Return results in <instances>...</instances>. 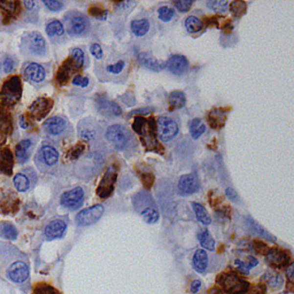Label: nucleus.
<instances>
[{"label": "nucleus", "mask_w": 294, "mask_h": 294, "mask_svg": "<svg viewBox=\"0 0 294 294\" xmlns=\"http://www.w3.org/2000/svg\"><path fill=\"white\" fill-rule=\"evenodd\" d=\"M90 52L93 57L97 59V60H102L104 59V51H102L101 46L94 43V44H91L90 46Z\"/></svg>", "instance_id": "nucleus-45"}, {"label": "nucleus", "mask_w": 294, "mask_h": 294, "mask_svg": "<svg viewBox=\"0 0 294 294\" xmlns=\"http://www.w3.org/2000/svg\"><path fill=\"white\" fill-rule=\"evenodd\" d=\"M226 120V114L221 110H214L211 111L209 115H208V122H209L210 127L215 130H220L221 128H223L224 123Z\"/></svg>", "instance_id": "nucleus-30"}, {"label": "nucleus", "mask_w": 294, "mask_h": 294, "mask_svg": "<svg viewBox=\"0 0 294 294\" xmlns=\"http://www.w3.org/2000/svg\"><path fill=\"white\" fill-rule=\"evenodd\" d=\"M13 162L14 158L11 150L7 147H0V170L7 175H12Z\"/></svg>", "instance_id": "nucleus-28"}, {"label": "nucleus", "mask_w": 294, "mask_h": 294, "mask_svg": "<svg viewBox=\"0 0 294 294\" xmlns=\"http://www.w3.org/2000/svg\"><path fill=\"white\" fill-rule=\"evenodd\" d=\"M166 67L174 75H184L185 72L189 70V61H187V59L184 55L175 54L171 55L169 60L167 61Z\"/></svg>", "instance_id": "nucleus-23"}, {"label": "nucleus", "mask_w": 294, "mask_h": 294, "mask_svg": "<svg viewBox=\"0 0 294 294\" xmlns=\"http://www.w3.org/2000/svg\"><path fill=\"white\" fill-rule=\"evenodd\" d=\"M192 208L194 214H196L198 221H199L200 223L204 224V226H208V224L211 223V220L209 215H208L206 208H204L203 204H198V203H192Z\"/></svg>", "instance_id": "nucleus-36"}, {"label": "nucleus", "mask_w": 294, "mask_h": 294, "mask_svg": "<svg viewBox=\"0 0 294 294\" xmlns=\"http://www.w3.org/2000/svg\"><path fill=\"white\" fill-rule=\"evenodd\" d=\"M0 130L4 132L11 130V120L4 113H0Z\"/></svg>", "instance_id": "nucleus-47"}, {"label": "nucleus", "mask_w": 294, "mask_h": 294, "mask_svg": "<svg viewBox=\"0 0 294 294\" xmlns=\"http://www.w3.org/2000/svg\"><path fill=\"white\" fill-rule=\"evenodd\" d=\"M21 53L24 57H44L47 53L46 42L41 32H26L21 38Z\"/></svg>", "instance_id": "nucleus-4"}, {"label": "nucleus", "mask_w": 294, "mask_h": 294, "mask_svg": "<svg viewBox=\"0 0 294 294\" xmlns=\"http://www.w3.org/2000/svg\"><path fill=\"white\" fill-rule=\"evenodd\" d=\"M35 294H59V293L51 286L41 285L35 290Z\"/></svg>", "instance_id": "nucleus-49"}, {"label": "nucleus", "mask_w": 294, "mask_h": 294, "mask_svg": "<svg viewBox=\"0 0 294 294\" xmlns=\"http://www.w3.org/2000/svg\"><path fill=\"white\" fill-rule=\"evenodd\" d=\"M0 237L8 240H15L18 237V230L9 222L0 223Z\"/></svg>", "instance_id": "nucleus-35"}, {"label": "nucleus", "mask_w": 294, "mask_h": 294, "mask_svg": "<svg viewBox=\"0 0 294 294\" xmlns=\"http://www.w3.org/2000/svg\"><path fill=\"white\" fill-rule=\"evenodd\" d=\"M282 284H283V278L280 277V275H278V273H273L271 278L269 279V285H271L272 287L280 286Z\"/></svg>", "instance_id": "nucleus-52"}, {"label": "nucleus", "mask_w": 294, "mask_h": 294, "mask_svg": "<svg viewBox=\"0 0 294 294\" xmlns=\"http://www.w3.org/2000/svg\"><path fill=\"white\" fill-rule=\"evenodd\" d=\"M14 68H15V60L13 59V57H11V55H7V57L4 59L5 72H12L14 70Z\"/></svg>", "instance_id": "nucleus-48"}, {"label": "nucleus", "mask_w": 294, "mask_h": 294, "mask_svg": "<svg viewBox=\"0 0 294 294\" xmlns=\"http://www.w3.org/2000/svg\"><path fill=\"white\" fill-rule=\"evenodd\" d=\"M199 242L200 245L208 250L215 249V240H214L213 236L208 230H204L203 232L199 234Z\"/></svg>", "instance_id": "nucleus-38"}, {"label": "nucleus", "mask_w": 294, "mask_h": 294, "mask_svg": "<svg viewBox=\"0 0 294 294\" xmlns=\"http://www.w3.org/2000/svg\"><path fill=\"white\" fill-rule=\"evenodd\" d=\"M78 136L88 143L95 145L101 140V127L93 118H85L78 123Z\"/></svg>", "instance_id": "nucleus-11"}, {"label": "nucleus", "mask_w": 294, "mask_h": 294, "mask_svg": "<svg viewBox=\"0 0 294 294\" xmlns=\"http://www.w3.org/2000/svg\"><path fill=\"white\" fill-rule=\"evenodd\" d=\"M67 224L62 220H53L45 227V236L47 239H58L61 238L66 232Z\"/></svg>", "instance_id": "nucleus-26"}, {"label": "nucleus", "mask_w": 294, "mask_h": 294, "mask_svg": "<svg viewBox=\"0 0 294 294\" xmlns=\"http://www.w3.org/2000/svg\"><path fill=\"white\" fill-rule=\"evenodd\" d=\"M285 272H286V276H287V278H289V280H292L293 276H294V263H291L290 266L287 267Z\"/></svg>", "instance_id": "nucleus-55"}, {"label": "nucleus", "mask_w": 294, "mask_h": 294, "mask_svg": "<svg viewBox=\"0 0 294 294\" xmlns=\"http://www.w3.org/2000/svg\"><path fill=\"white\" fill-rule=\"evenodd\" d=\"M199 189L200 183L197 175L186 174L180 178V181H178V192L183 194V196H190V194L196 193Z\"/></svg>", "instance_id": "nucleus-19"}, {"label": "nucleus", "mask_w": 294, "mask_h": 294, "mask_svg": "<svg viewBox=\"0 0 294 294\" xmlns=\"http://www.w3.org/2000/svg\"><path fill=\"white\" fill-rule=\"evenodd\" d=\"M252 294H264V290L261 289V287H255Z\"/></svg>", "instance_id": "nucleus-60"}, {"label": "nucleus", "mask_w": 294, "mask_h": 294, "mask_svg": "<svg viewBox=\"0 0 294 294\" xmlns=\"http://www.w3.org/2000/svg\"><path fill=\"white\" fill-rule=\"evenodd\" d=\"M97 107L100 114L107 117H115L120 116L122 114L121 107L115 101H112L110 99L101 97L97 100Z\"/></svg>", "instance_id": "nucleus-21"}, {"label": "nucleus", "mask_w": 294, "mask_h": 294, "mask_svg": "<svg viewBox=\"0 0 294 294\" xmlns=\"http://www.w3.org/2000/svg\"><path fill=\"white\" fill-rule=\"evenodd\" d=\"M193 268L197 272H204L208 266V255L204 249H198L193 255Z\"/></svg>", "instance_id": "nucleus-31"}, {"label": "nucleus", "mask_w": 294, "mask_h": 294, "mask_svg": "<svg viewBox=\"0 0 294 294\" xmlns=\"http://www.w3.org/2000/svg\"><path fill=\"white\" fill-rule=\"evenodd\" d=\"M83 152H84V146L83 145L78 144V145H76L74 148H71L70 152H69V157H70L71 158H77L79 157H82Z\"/></svg>", "instance_id": "nucleus-50"}, {"label": "nucleus", "mask_w": 294, "mask_h": 294, "mask_svg": "<svg viewBox=\"0 0 294 294\" xmlns=\"http://www.w3.org/2000/svg\"><path fill=\"white\" fill-rule=\"evenodd\" d=\"M0 75H1V66H0Z\"/></svg>", "instance_id": "nucleus-61"}, {"label": "nucleus", "mask_w": 294, "mask_h": 294, "mask_svg": "<svg viewBox=\"0 0 294 294\" xmlns=\"http://www.w3.org/2000/svg\"><path fill=\"white\" fill-rule=\"evenodd\" d=\"M70 58L74 61L76 68L79 69L83 67L85 62V53L81 48H72L70 51Z\"/></svg>", "instance_id": "nucleus-39"}, {"label": "nucleus", "mask_w": 294, "mask_h": 294, "mask_svg": "<svg viewBox=\"0 0 294 294\" xmlns=\"http://www.w3.org/2000/svg\"><path fill=\"white\" fill-rule=\"evenodd\" d=\"M230 11L233 13L234 16H242L246 12V2L244 1H232L229 4Z\"/></svg>", "instance_id": "nucleus-42"}, {"label": "nucleus", "mask_w": 294, "mask_h": 294, "mask_svg": "<svg viewBox=\"0 0 294 294\" xmlns=\"http://www.w3.org/2000/svg\"><path fill=\"white\" fill-rule=\"evenodd\" d=\"M139 61L141 62V65H144V67L151 69V70L153 71H161L166 68V64H164V62L158 61L157 59L152 58L151 55L145 54V53L139 55Z\"/></svg>", "instance_id": "nucleus-32"}, {"label": "nucleus", "mask_w": 294, "mask_h": 294, "mask_svg": "<svg viewBox=\"0 0 294 294\" xmlns=\"http://www.w3.org/2000/svg\"><path fill=\"white\" fill-rule=\"evenodd\" d=\"M84 201V190L82 187H75L70 191H67L61 196L60 203L64 207L69 209H77L83 204Z\"/></svg>", "instance_id": "nucleus-18"}, {"label": "nucleus", "mask_w": 294, "mask_h": 294, "mask_svg": "<svg viewBox=\"0 0 294 294\" xmlns=\"http://www.w3.org/2000/svg\"><path fill=\"white\" fill-rule=\"evenodd\" d=\"M90 13L93 16H97V18H101V14H104V15H106L107 14V12L106 11H104V9H101V8H94V7H91L90 8Z\"/></svg>", "instance_id": "nucleus-54"}, {"label": "nucleus", "mask_w": 294, "mask_h": 294, "mask_svg": "<svg viewBox=\"0 0 294 294\" xmlns=\"http://www.w3.org/2000/svg\"><path fill=\"white\" fill-rule=\"evenodd\" d=\"M266 260L270 266L275 267V268H283V267H286L289 264L290 256L284 250L272 249H269L268 253L266 254Z\"/></svg>", "instance_id": "nucleus-25"}, {"label": "nucleus", "mask_w": 294, "mask_h": 294, "mask_svg": "<svg viewBox=\"0 0 294 294\" xmlns=\"http://www.w3.org/2000/svg\"><path fill=\"white\" fill-rule=\"evenodd\" d=\"M35 147V140H32L31 138H26L20 141L15 147V158L16 161L19 163H25L26 161L30 158V155L34 151Z\"/></svg>", "instance_id": "nucleus-22"}, {"label": "nucleus", "mask_w": 294, "mask_h": 294, "mask_svg": "<svg viewBox=\"0 0 294 294\" xmlns=\"http://www.w3.org/2000/svg\"><path fill=\"white\" fill-rule=\"evenodd\" d=\"M105 138L117 151H127L135 144V138L132 134L129 131V129L122 124H113L108 127L106 130Z\"/></svg>", "instance_id": "nucleus-3"}, {"label": "nucleus", "mask_w": 294, "mask_h": 294, "mask_svg": "<svg viewBox=\"0 0 294 294\" xmlns=\"http://www.w3.org/2000/svg\"><path fill=\"white\" fill-rule=\"evenodd\" d=\"M23 5L25 6L26 9H32V7L35 6V2L34 1H24L23 2Z\"/></svg>", "instance_id": "nucleus-59"}, {"label": "nucleus", "mask_w": 294, "mask_h": 294, "mask_svg": "<svg viewBox=\"0 0 294 294\" xmlns=\"http://www.w3.org/2000/svg\"><path fill=\"white\" fill-rule=\"evenodd\" d=\"M13 249H14L13 246L0 243V266L4 269L6 277L12 282L18 284L24 283L29 278L28 263L21 259V253H19L16 259L13 260Z\"/></svg>", "instance_id": "nucleus-1"}, {"label": "nucleus", "mask_w": 294, "mask_h": 294, "mask_svg": "<svg viewBox=\"0 0 294 294\" xmlns=\"http://www.w3.org/2000/svg\"><path fill=\"white\" fill-rule=\"evenodd\" d=\"M186 102V97L181 91H174L169 95L170 110H180L183 108Z\"/></svg>", "instance_id": "nucleus-34"}, {"label": "nucleus", "mask_w": 294, "mask_h": 294, "mask_svg": "<svg viewBox=\"0 0 294 294\" xmlns=\"http://www.w3.org/2000/svg\"><path fill=\"white\" fill-rule=\"evenodd\" d=\"M44 5L49 9V11H53V12L60 11V9L64 7V4L60 1H58V0H45Z\"/></svg>", "instance_id": "nucleus-46"}, {"label": "nucleus", "mask_w": 294, "mask_h": 294, "mask_svg": "<svg viewBox=\"0 0 294 294\" xmlns=\"http://www.w3.org/2000/svg\"><path fill=\"white\" fill-rule=\"evenodd\" d=\"M22 95L21 79L18 76H13L6 81L0 92V99L6 106H14L19 102Z\"/></svg>", "instance_id": "nucleus-10"}, {"label": "nucleus", "mask_w": 294, "mask_h": 294, "mask_svg": "<svg viewBox=\"0 0 294 294\" xmlns=\"http://www.w3.org/2000/svg\"><path fill=\"white\" fill-rule=\"evenodd\" d=\"M135 208L139 211L144 221L148 224H154L158 221L160 214L157 206H155L154 200L152 199L150 194L140 192L134 197Z\"/></svg>", "instance_id": "nucleus-6"}, {"label": "nucleus", "mask_w": 294, "mask_h": 294, "mask_svg": "<svg viewBox=\"0 0 294 294\" xmlns=\"http://www.w3.org/2000/svg\"><path fill=\"white\" fill-rule=\"evenodd\" d=\"M43 130L47 136L55 139H65L72 134V128L66 117L52 116L43 124Z\"/></svg>", "instance_id": "nucleus-8"}, {"label": "nucleus", "mask_w": 294, "mask_h": 294, "mask_svg": "<svg viewBox=\"0 0 294 294\" xmlns=\"http://www.w3.org/2000/svg\"><path fill=\"white\" fill-rule=\"evenodd\" d=\"M255 245H257V246H260V249H256V252H259V253H261V254H267L268 253V247H267L266 245H264L263 243H261V242H255Z\"/></svg>", "instance_id": "nucleus-56"}, {"label": "nucleus", "mask_w": 294, "mask_h": 294, "mask_svg": "<svg viewBox=\"0 0 294 294\" xmlns=\"http://www.w3.org/2000/svg\"><path fill=\"white\" fill-rule=\"evenodd\" d=\"M226 197L229 198V199L232 201V203H238V201H239V197H238V194L236 193V191L234 190H232V189H226Z\"/></svg>", "instance_id": "nucleus-53"}, {"label": "nucleus", "mask_w": 294, "mask_h": 294, "mask_svg": "<svg viewBox=\"0 0 294 294\" xmlns=\"http://www.w3.org/2000/svg\"><path fill=\"white\" fill-rule=\"evenodd\" d=\"M184 26L189 34H197V32H199L204 29V23L197 16L191 15L189 18L185 19Z\"/></svg>", "instance_id": "nucleus-33"}, {"label": "nucleus", "mask_w": 294, "mask_h": 294, "mask_svg": "<svg viewBox=\"0 0 294 294\" xmlns=\"http://www.w3.org/2000/svg\"><path fill=\"white\" fill-rule=\"evenodd\" d=\"M207 6L210 9H213L214 12L224 14L226 12L227 7H229V2L226 1V0H214V1H208Z\"/></svg>", "instance_id": "nucleus-40"}, {"label": "nucleus", "mask_w": 294, "mask_h": 294, "mask_svg": "<svg viewBox=\"0 0 294 294\" xmlns=\"http://www.w3.org/2000/svg\"><path fill=\"white\" fill-rule=\"evenodd\" d=\"M193 1L192 0H181V1H174V6L176 7L178 11L181 13L189 12L191 7H192Z\"/></svg>", "instance_id": "nucleus-43"}, {"label": "nucleus", "mask_w": 294, "mask_h": 294, "mask_svg": "<svg viewBox=\"0 0 294 294\" xmlns=\"http://www.w3.org/2000/svg\"><path fill=\"white\" fill-rule=\"evenodd\" d=\"M105 208L102 204H94V206L89 207L87 209L79 211L76 216V223L79 226H89L94 224L99 219L104 215Z\"/></svg>", "instance_id": "nucleus-13"}, {"label": "nucleus", "mask_w": 294, "mask_h": 294, "mask_svg": "<svg viewBox=\"0 0 294 294\" xmlns=\"http://www.w3.org/2000/svg\"><path fill=\"white\" fill-rule=\"evenodd\" d=\"M206 131V125L203 123L200 118H194L190 123V134L193 139H198L200 136H203Z\"/></svg>", "instance_id": "nucleus-37"}, {"label": "nucleus", "mask_w": 294, "mask_h": 294, "mask_svg": "<svg viewBox=\"0 0 294 294\" xmlns=\"http://www.w3.org/2000/svg\"><path fill=\"white\" fill-rule=\"evenodd\" d=\"M234 263H236V266H237V269L239 270L240 272L242 273H245V275H247V273L249 272V266H247V263H245L244 262V261H242V260H236L234 261Z\"/></svg>", "instance_id": "nucleus-51"}, {"label": "nucleus", "mask_w": 294, "mask_h": 294, "mask_svg": "<svg viewBox=\"0 0 294 294\" xmlns=\"http://www.w3.org/2000/svg\"><path fill=\"white\" fill-rule=\"evenodd\" d=\"M64 28L71 37H83L90 31L91 24L88 16L78 11H70L64 16Z\"/></svg>", "instance_id": "nucleus-2"}, {"label": "nucleus", "mask_w": 294, "mask_h": 294, "mask_svg": "<svg viewBox=\"0 0 294 294\" xmlns=\"http://www.w3.org/2000/svg\"><path fill=\"white\" fill-rule=\"evenodd\" d=\"M76 69L77 68H76V66L74 64V61L71 60V58L67 59V60L64 62V65H62L60 70H59V72H58L57 79H58L59 84L62 85V84L67 83L69 77L74 74V71L76 70Z\"/></svg>", "instance_id": "nucleus-29"}, {"label": "nucleus", "mask_w": 294, "mask_h": 294, "mask_svg": "<svg viewBox=\"0 0 294 294\" xmlns=\"http://www.w3.org/2000/svg\"><path fill=\"white\" fill-rule=\"evenodd\" d=\"M36 181H37V177H36L35 171L32 169H26L23 173L16 174L13 178V183H14L15 189L19 192L29 191L36 184Z\"/></svg>", "instance_id": "nucleus-17"}, {"label": "nucleus", "mask_w": 294, "mask_h": 294, "mask_svg": "<svg viewBox=\"0 0 294 294\" xmlns=\"http://www.w3.org/2000/svg\"><path fill=\"white\" fill-rule=\"evenodd\" d=\"M72 84L79 88H87L90 85V78L82 75H76L75 77L72 78Z\"/></svg>", "instance_id": "nucleus-44"}, {"label": "nucleus", "mask_w": 294, "mask_h": 294, "mask_svg": "<svg viewBox=\"0 0 294 294\" xmlns=\"http://www.w3.org/2000/svg\"><path fill=\"white\" fill-rule=\"evenodd\" d=\"M101 71L99 75V77L104 79H114L120 78V76L123 74L125 68H127V61L123 59H117L114 62L106 61L104 64H101Z\"/></svg>", "instance_id": "nucleus-14"}, {"label": "nucleus", "mask_w": 294, "mask_h": 294, "mask_svg": "<svg viewBox=\"0 0 294 294\" xmlns=\"http://www.w3.org/2000/svg\"><path fill=\"white\" fill-rule=\"evenodd\" d=\"M217 282L221 284L223 290L229 294H243L249 291V284L240 278L237 273L227 272L223 273L217 278Z\"/></svg>", "instance_id": "nucleus-12"}, {"label": "nucleus", "mask_w": 294, "mask_h": 294, "mask_svg": "<svg viewBox=\"0 0 294 294\" xmlns=\"http://www.w3.org/2000/svg\"><path fill=\"white\" fill-rule=\"evenodd\" d=\"M130 29L136 37H145L148 32L151 30V21L150 19L144 18V19H137L132 20L130 23Z\"/></svg>", "instance_id": "nucleus-27"}, {"label": "nucleus", "mask_w": 294, "mask_h": 294, "mask_svg": "<svg viewBox=\"0 0 294 294\" xmlns=\"http://www.w3.org/2000/svg\"><path fill=\"white\" fill-rule=\"evenodd\" d=\"M46 34L54 44L65 42L66 39L64 24L58 20H52V21L47 22V24H46Z\"/></svg>", "instance_id": "nucleus-24"}, {"label": "nucleus", "mask_w": 294, "mask_h": 294, "mask_svg": "<svg viewBox=\"0 0 294 294\" xmlns=\"http://www.w3.org/2000/svg\"><path fill=\"white\" fill-rule=\"evenodd\" d=\"M22 74L31 84H41L46 78V69L36 62H28L22 67Z\"/></svg>", "instance_id": "nucleus-15"}, {"label": "nucleus", "mask_w": 294, "mask_h": 294, "mask_svg": "<svg viewBox=\"0 0 294 294\" xmlns=\"http://www.w3.org/2000/svg\"><path fill=\"white\" fill-rule=\"evenodd\" d=\"M247 260H249V264H247V266H249V269L252 268V267L256 266V264H257V260H256V259H254L253 256H249V259H247Z\"/></svg>", "instance_id": "nucleus-58"}, {"label": "nucleus", "mask_w": 294, "mask_h": 294, "mask_svg": "<svg viewBox=\"0 0 294 294\" xmlns=\"http://www.w3.org/2000/svg\"><path fill=\"white\" fill-rule=\"evenodd\" d=\"M52 106H53V101L51 99L38 98L37 100L34 101V104L30 106V108H29V113H30L31 117L34 118V120L41 121L48 114V112L51 111Z\"/></svg>", "instance_id": "nucleus-20"}, {"label": "nucleus", "mask_w": 294, "mask_h": 294, "mask_svg": "<svg viewBox=\"0 0 294 294\" xmlns=\"http://www.w3.org/2000/svg\"><path fill=\"white\" fill-rule=\"evenodd\" d=\"M116 178H117V174H116V169H115V168L112 167L107 171H106L104 176H102L100 184H99V186L97 189V194L99 198H101V199H106V198L112 196V193H113V191H114Z\"/></svg>", "instance_id": "nucleus-16"}, {"label": "nucleus", "mask_w": 294, "mask_h": 294, "mask_svg": "<svg viewBox=\"0 0 294 294\" xmlns=\"http://www.w3.org/2000/svg\"><path fill=\"white\" fill-rule=\"evenodd\" d=\"M200 286H201L200 280H194V282H192V284H191V292L197 293L198 291H199Z\"/></svg>", "instance_id": "nucleus-57"}, {"label": "nucleus", "mask_w": 294, "mask_h": 294, "mask_svg": "<svg viewBox=\"0 0 294 294\" xmlns=\"http://www.w3.org/2000/svg\"><path fill=\"white\" fill-rule=\"evenodd\" d=\"M60 161V154L54 146L49 144H43L35 157V163L42 173H49L58 166Z\"/></svg>", "instance_id": "nucleus-5"}, {"label": "nucleus", "mask_w": 294, "mask_h": 294, "mask_svg": "<svg viewBox=\"0 0 294 294\" xmlns=\"http://www.w3.org/2000/svg\"><path fill=\"white\" fill-rule=\"evenodd\" d=\"M105 164V158L100 152H91L77 163V174L81 177H93Z\"/></svg>", "instance_id": "nucleus-7"}, {"label": "nucleus", "mask_w": 294, "mask_h": 294, "mask_svg": "<svg viewBox=\"0 0 294 294\" xmlns=\"http://www.w3.org/2000/svg\"><path fill=\"white\" fill-rule=\"evenodd\" d=\"M155 132H157L158 139L163 143H171L176 139L180 134V125L177 121L170 116H160L155 123Z\"/></svg>", "instance_id": "nucleus-9"}, {"label": "nucleus", "mask_w": 294, "mask_h": 294, "mask_svg": "<svg viewBox=\"0 0 294 294\" xmlns=\"http://www.w3.org/2000/svg\"><path fill=\"white\" fill-rule=\"evenodd\" d=\"M158 19L163 22H169L175 16V9L168 7V6H162L158 9Z\"/></svg>", "instance_id": "nucleus-41"}]
</instances>
